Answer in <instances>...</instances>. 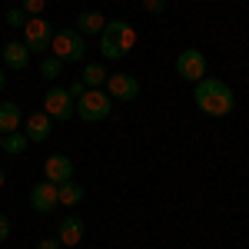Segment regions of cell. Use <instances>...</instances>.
Listing matches in <instances>:
<instances>
[{
    "instance_id": "obj_1",
    "label": "cell",
    "mask_w": 249,
    "mask_h": 249,
    "mask_svg": "<svg viewBox=\"0 0 249 249\" xmlns=\"http://www.w3.org/2000/svg\"><path fill=\"white\" fill-rule=\"evenodd\" d=\"M193 100L206 116H230L232 107H236L232 87L216 77H203L199 83H193Z\"/></svg>"
},
{
    "instance_id": "obj_2",
    "label": "cell",
    "mask_w": 249,
    "mask_h": 249,
    "mask_svg": "<svg viewBox=\"0 0 249 249\" xmlns=\"http://www.w3.org/2000/svg\"><path fill=\"white\" fill-rule=\"evenodd\" d=\"M136 47V30L126 20H107L103 34H100V53L107 60H123Z\"/></svg>"
},
{
    "instance_id": "obj_3",
    "label": "cell",
    "mask_w": 249,
    "mask_h": 249,
    "mask_svg": "<svg viewBox=\"0 0 249 249\" xmlns=\"http://www.w3.org/2000/svg\"><path fill=\"white\" fill-rule=\"evenodd\" d=\"M50 50H53V57L63 60V63H80V60H83V53H87V43H83V34H80L77 27H70V30L53 34Z\"/></svg>"
},
{
    "instance_id": "obj_4",
    "label": "cell",
    "mask_w": 249,
    "mask_h": 249,
    "mask_svg": "<svg viewBox=\"0 0 249 249\" xmlns=\"http://www.w3.org/2000/svg\"><path fill=\"white\" fill-rule=\"evenodd\" d=\"M110 110H113V100L103 93V90H87V93L77 100V113H80V120H87V123L107 120Z\"/></svg>"
},
{
    "instance_id": "obj_5",
    "label": "cell",
    "mask_w": 249,
    "mask_h": 249,
    "mask_svg": "<svg viewBox=\"0 0 249 249\" xmlns=\"http://www.w3.org/2000/svg\"><path fill=\"white\" fill-rule=\"evenodd\" d=\"M206 53L203 50H196V47H186V50H179V57H176V73L186 80V83H199V80L206 77Z\"/></svg>"
},
{
    "instance_id": "obj_6",
    "label": "cell",
    "mask_w": 249,
    "mask_h": 249,
    "mask_svg": "<svg viewBox=\"0 0 249 249\" xmlns=\"http://www.w3.org/2000/svg\"><path fill=\"white\" fill-rule=\"evenodd\" d=\"M23 43H27L30 53H47L50 43H53V27L43 17H30L23 27Z\"/></svg>"
},
{
    "instance_id": "obj_7",
    "label": "cell",
    "mask_w": 249,
    "mask_h": 249,
    "mask_svg": "<svg viewBox=\"0 0 249 249\" xmlns=\"http://www.w3.org/2000/svg\"><path fill=\"white\" fill-rule=\"evenodd\" d=\"M43 113L50 116V120H70V116L77 113V100L67 93L63 87H50L43 93Z\"/></svg>"
},
{
    "instance_id": "obj_8",
    "label": "cell",
    "mask_w": 249,
    "mask_h": 249,
    "mask_svg": "<svg viewBox=\"0 0 249 249\" xmlns=\"http://www.w3.org/2000/svg\"><path fill=\"white\" fill-rule=\"evenodd\" d=\"M107 93L110 100H126V103H133L136 96H140V80L133 73H110L107 77Z\"/></svg>"
},
{
    "instance_id": "obj_9",
    "label": "cell",
    "mask_w": 249,
    "mask_h": 249,
    "mask_svg": "<svg viewBox=\"0 0 249 249\" xmlns=\"http://www.w3.org/2000/svg\"><path fill=\"white\" fill-rule=\"evenodd\" d=\"M30 206L37 213H53L60 206V199H57V183H50V179H43V183H37L34 190H30Z\"/></svg>"
},
{
    "instance_id": "obj_10",
    "label": "cell",
    "mask_w": 249,
    "mask_h": 249,
    "mask_svg": "<svg viewBox=\"0 0 249 249\" xmlns=\"http://www.w3.org/2000/svg\"><path fill=\"white\" fill-rule=\"evenodd\" d=\"M30 50H27V43L23 40H10V43H3L0 47V60H3V67L7 70H27V63H30Z\"/></svg>"
},
{
    "instance_id": "obj_11",
    "label": "cell",
    "mask_w": 249,
    "mask_h": 249,
    "mask_svg": "<svg viewBox=\"0 0 249 249\" xmlns=\"http://www.w3.org/2000/svg\"><path fill=\"white\" fill-rule=\"evenodd\" d=\"M50 133H53V120L43 113H30L27 116V126H23V136L30 140V143H47L50 140Z\"/></svg>"
},
{
    "instance_id": "obj_12",
    "label": "cell",
    "mask_w": 249,
    "mask_h": 249,
    "mask_svg": "<svg viewBox=\"0 0 249 249\" xmlns=\"http://www.w3.org/2000/svg\"><path fill=\"white\" fill-rule=\"evenodd\" d=\"M43 173H47V179L50 183H67V179H73V160L70 156H63V153H53V156H47V163H43Z\"/></svg>"
},
{
    "instance_id": "obj_13",
    "label": "cell",
    "mask_w": 249,
    "mask_h": 249,
    "mask_svg": "<svg viewBox=\"0 0 249 249\" xmlns=\"http://www.w3.org/2000/svg\"><path fill=\"white\" fill-rule=\"evenodd\" d=\"M57 239H60V246H80V239H83V219L80 216H67L57 230Z\"/></svg>"
},
{
    "instance_id": "obj_14",
    "label": "cell",
    "mask_w": 249,
    "mask_h": 249,
    "mask_svg": "<svg viewBox=\"0 0 249 249\" xmlns=\"http://www.w3.org/2000/svg\"><path fill=\"white\" fill-rule=\"evenodd\" d=\"M20 126H23V113H20L17 103H10V100H3L0 103V133H17Z\"/></svg>"
},
{
    "instance_id": "obj_15",
    "label": "cell",
    "mask_w": 249,
    "mask_h": 249,
    "mask_svg": "<svg viewBox=\"0 0 249 249\" xmlns=\"http://www.w3.org/2000/svg\"><path fill=\"white\" fill-rule=\"evenodd\" d=\"M103 27H107V17L100 14V10H83L77 17V30L87 37V34H103Z\"/></svg>"
},
{
    "instance_id": "obj_16",
    "label": "cell",
    "mask_w": 249,
    "mask_h": 249,
    "mask_svg": "<svg viewBox=\"0 0 249 249\" xmlns=\"http://www.w3.org/2000/svg\"><path fill=\"white\" fill-rule=\"evenodd\" d=\"M57 199H60V206H80L83 203V186L77 179H67V183L57 186Z\"/></svg>"
},
{
    "instance_id": "obj_17",
    "label": "cell",
    "mask_w": 249,
    "mask_h": 249,
    "mask_svg": "<svg viewBox=\"0 0 249 249\" xmlns=\"http://www.w3.org/2000/svg\"><path fill=\"white\" fill-rule=\"evenodd\" d=\"M80 80H83L87 90H100V87L107 83V67H103V63H87L83 73H80Z\"/></svg>"
},
{
    "instance_id": "obj_18",
    "label": "cell",
    "mask_w": 249,
    "mask_h": 249,
    "mask_svg": "<svg viewBox=\"0 0 249 249\" xmlns=\"http://www.w3.org/2000/svg\"><path fill=\"white\" fill-rule=\"evenodd\" d=\"M27 143H30V140L20 133V130H17V133H7V136H3V153H23Z\"/></svg>"
},
{
    "instance_id": "obj_19",
    "label": "cell",
    "mask_w": 249,
    "mask_h": 249,
    "mask_svg": "<svg viewBox=\"0 0 249 249\" xmlns=\"http://www.w3.org/2000/svg\"><path fill=\"white\" fill-rule=\"evenodd\" d=\"M60 73H63V60L43 57V63H40V77H43V80H57Z\"/></svg>"
},
{
    "instance_id": "obj_20",
    "label": "cell",
    "mask_w": 249,
    "mask_h": 249,
    "mask_svg": "<svg viewBox=\"0 0 249 249\" xmlns=\"http://www.w3.org/2000/svg\"><path fill=\"white\" fill-rule=\"evenodd\" d=\"M3 20H7V27H14V30H23V27H27V14H23L20 7H10V10L3 14Z\"/></svg>"
},
{
    "instance_id": "obj_21",
    "label": "cell",
    "mask_w": 249,
    "mask_h": 249,
    "mask_svg": "<svg viewBox=\"0 0 249 249\" xmlns=\"http://www.w3.org/2000/svg\"><path fill=\"white\" fill-rule=\"evenodd\" d=\"M20 10H23L27 17H40V14L47 10V0H20Z\"/></svg>"
},
{
    "instance_id": "obj_22",
    "label": "cell",
    "mask_w": 249,
    "mask_h": 249,
    "mask_svg": "<svg viewBox=\"0 0 249 249\" xmlns=\"http://www.w3.org/2000/svg\"><path fill=\"white\" fill-rule=\"evenodd\" d=\"M67 93L73 96V100H80V96L87 93V87H83V80H73V83H70V87H67Z\"/></svg>"
},
{
    "instance_id": "obj_23",
    "label": "cell",
    "mask_w": 249,
    "mask_h": 249,
    "mask_svg": "<svg viewBox=\"0 0 249 249\" xmlns=\"http://www.w3.org/2000/svg\"><path fill=\"white\" fill-rule=\"evenodd\" d=\"M143 7H146L150 14H163V10H166V0H143Z\"/></svg>"
},
{
    "instance_id": "obj_24",
    "label": "cell",
    "mask_w": 249,
    "mask_h": 249,
    "mask_svg": "<svg viewBox=\"0 0 249 249\" xmlns=\"http://www.w3.org/2000/svg\"><path fill=\"white\" fill-rule=\"evenodd\" d=\"M37 249H60V239L57 236H43V239L37 243Z\"/></svg>"
},
{
    "instance_id": "obj_25",
    "label": "cell",
    "mask_w": 249,
    "mask_h": 249,
    "mask_svg": "<svg viewBox=\"0 0 249 249\" xmlns=\"http://www.w3.org/2000/svg\"><path fill=\"white\" fill-rule=\"evenodd\" d=\"M7 236H10V219L0 213V243H7Z\"/></svg>"
},
{
    "instance_id": "obj_26",
    "label": "cell",
    "mask_w": 249,
    "mask_h": 249,
    "mask_svg": "<svg viewBox=\"0 0 249 249\" xmlns=\"http://www.w3.org/2000/svg\"><path fill=\"white\" fill-rule=\"evenodd\" d=\"M3 87H7V73L0 70V93H3Z\"/></svg>"
},
{
    "instance_id": "obj_27",
    "label": "cell",
    "mask_w": 249,
    "mask_h": 249,
    "mask_svg": "<svg viewBox=\"0 0 249 249\" xmlns=\"http://www.w3.org/2000/svg\"><path fill=\"white\" fill-rule=\"evenodd\" d=\"M3 183H7V173H3V170H0V186H3Z\"/></svg>"
},
{
    "instance_id": "obj_28",
    "label": "cell",
    "mask_w": 249,
    "mask_h": 249,
    "mask_svg": "<svg viewBox=\"0 0 249 249\" xmlns=\"http://www.w3.org/2000/svg\"><path fill=\"white\" fill-rule=\"evenodd\" d=\"M0 153H3V133H0Z\"/></svg>"
}]
</instances>
